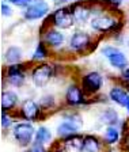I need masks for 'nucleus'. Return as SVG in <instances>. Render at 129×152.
Masks as SVG:
<instances>
[{
	"instance_id": "6e6552de",
	"label": "nucleus",
	"mask_w": 129,
	"mask_h": 152,
	"mask_svg": "<svg viewBox=\"0 0 129 152\" xmlns=\"http://www.w3.org/2000/svg\"><path fill=\"white\" fill-rule=\"evenodd\" d=\"M90 42H91V38L86 31H75L71 37L69 45H71V49H73V50L82 52L90 45Z\"/></svg>"
},
{
	"instance_id": "c756f323",
	"label": "nucleus",
	"mask_w": 129,
	"mask_h": 152,
	"mask_svg": "<svg viewBox=\"0 0 129 152\" xmlns=\"http://www.w3.org/2000/svg\"><path fill=\"white\" fill-rule=\"evenodd\" d=\"M65 1H69V0H54L56 4H63V3H65Z\"/></svg>"
},
{
	"instance_id": "5701e85b",
	"label": "nucleus",
	"mask_w": 129,
	"mask_h": 152,
	"mask_svg": "<svg viewBox=\"0 0 129 152\" xmlns=\"http://www.w3.org/2000/svg\"><path fill=\"white\" fill-rule=\"evenodd\" d=\"M46 56H48L46 46H45L44 42H40L34 52V54H33V60H42V58H45Z\"/></svg>"
},
{
	"instance_id": "f257e3e1",
	"label": "nucleus",
	"mask_w": 129,
	"mask_h": 152,
	"mask_svg": "<svg viewBox=\"0 0 129 152\" xmlns=\"http://www.w3.org/2000/svg\"><path fill=\"white\" fill-rule=\"evenodd\" d=\"M102 53L106 57L111 66L118 68V69H125L128 66V58L118 48L114 46H105L102 49Z\"/></svg>"
},
{
	"instance_id": "9b49d317",
	"label": "nucleus",
	"mask_w": 129,
	"mask_h": 152,
	"mask_svg": "<svg viewBox=\"0 0 129 152\" xmlns=\"http://www.w3.org/2000/svg\"><path fill=\"white\" fill-rule=\"evenodd\" d=\"M38 113H40V107H38V104L35 103L34 101L29 99V101L23 102V104H22V114H23V117H25L26 120H29V121L37 120Z\"/></svg>"
},
{
	"instance_id": "bb28decb",
	"label": "nucleus",
	"mask_w": 129,
	"mask_h": 152,
	"mask_svg": "<svg viewBox=\"0 0 129 152\" xmlns=\"http://www.w3.org/2000/svg\"><path fill=\"white\" fill-rule=\"evenodd\" d=\"M1 125H3V128H10L11 126V120H10L8 117H6V114L1 115Z\"/></svg>"
},
{
	"instance_id": "1a4fd4ad",
	"label": "nucleus",
	"mask_w": 129,
	"mask_h": 152,
	"mask_svg": "<svg viewBox=\"0 0 129 152\" xmlns=\"http://www.w3.org/2000/svg\"><path fill=\"white\" fill-rule=\"evenodd\" d=\"M7 77H8L10 84L15 86V87H21L25 83V73L22 71L21 65H11L8 66L7 71Z\"/></svg>"
},
{
	"instance_id": "f3484780",
	"label": "nucleus",
	"mask_w": 129,
	"mask_h": 152,
	"mask_svg": "<svg viewBox=\"0 0 129 152\" xmlns=\"http://www.w3.org/2000/svg\"><path fill=\"white\" fill-rule=\"evenodd\" d=\"M18 102V95L12 91H4L1 94V109L3 110H10Z\"/></svg>"
},
{
	"instance_id": "a211bd4d",
	"label": "nucleus",
	"mask_w": 129,
	"mask_h": 152,
	"mask_svg": "<svg viewBox=\"0 0 129 152\" xmlns=\"http://www.w3.org/2000/svg\"><path fill=\"white\" fill-rule=\"evenodd\" d=\"M82 152H99V142L94 136H86Z\"/></svg>"
},
{
	"instance_id": "aec40b11",
	"label": "nucleus",
	"mask_w": 129,
	"mask_h": 152,
	"mask_svg": "<svg viewBox=\"0 0 129 152\" xmlns=\"http://www.w3.org/2000/svg\"><path fill=\"white\" fill-rule=\"evenodd\" d=\"M99 120H101L102 124H106V125L111 126V125L117 124V120H118V114L116 113V110H111V109H109V110H105L103 113L101 114Z\"/></svg>"
},
{
	"instance_id": "4be33fe9",
	"label": "nucleus",
	"mask_w": 129,
	"mask_h": 152,
	"mask_svg": "<svg viewBox=\"0 0 129 152\" xmlns=\"http://www.w3.org/2000/svg\"><path fill=\"white\" fill-rule=\"evenodd\" d=\"M103 137H105V141H106L107 144H114V142H117L118 137H120V133H118V130H117L114 126H109L106 130H105Z\"/></svg>"
},
{
	"instance_id": "2eb2a0df",
	"label": "nucleus",
	"mask_w": 129,
	"mask_h": 152,
	"mask_svg": "<svg viewBox=\"0 0 129 152\" xmlns=\"http://www.w3.org/2000/svg\"><path fill=\"white\" fill-rule=\"evenodd\" d=\"M110 99H113L116 103H118L120 106H126L129 102V94L126 91H124L120 87H114L110 90Z\"/></svg>"
},
{
	"instance_id": "b1692460",
	"label": "nucleus",
	"mask_w": 129,
	"mask_h": 152,
	"mask_svg": "<svg viewBox=\"0 0 129 152\" xmlns=\"http://www.w3.org/2000/svg\"><path fill=\"white\" fill-rule=\"evenodd\" d=\"M10 3H12L14 6H18V7H27L32 4L33 0H8Z\"/></svg>"
},
{
	"instance_id": "2f4dec72",
	"label": "nucleus",
	"mask_w": 129,
	"mask_h": 152,
	"mask_svg": "<svg viewBox=\"0 0 129 152\" xmlns=\"http://www.w3.org/2000/svg\"><path fill=\"white\" fill-rule=\"evenodd\" d=\"M54 152H63V151H54Z\"/></svg>"
},
{
	"instance_id": "4468645a",
	"label": "nucleus",
	"mask_w": 129,
	"mask_h": 152,
	"mask_svg": "<svg viewBox=\"0 0 129 152\" xmlns=\"http://www.w3.org/2000/svg\"><path fill=\"white\" fill-rule=\"evenodd\" d=\"M83 141L84 139L78 134H72V136H68L65 139V149L68 152H82L83 148Z\"/></svg>"
},
{
	"instance_id": "412c9836",
	"label": "nucleus",
	"mask_w": 129,
	"mask_h": 152,
	"mask_svg": "<svg viewBox=\"0 0 129 152\" xmlns=\"http://www.w3.org/2000/svg\"><path fill=\"white\" fill-rule=\"evenodd\" d=\"M52 140V133L51 130L45 126H40L38 130L35 132V141L40 144H45V142L51 141Z\"/></svg>"
},
{
	"instance_id": "72a5a7b5",
	"label": "nucleus",
	"mask_w": 129,
	"mask_h": 152,
	"mask_svg": "<svg viewBox=\"0 0 129 152\" xmlns=\"http://www.w3.org/2000/svg\"><path fill=\"white\" fill-rule=\"evenodd\" d=\"M128 44H129V42H128Z\"/></svg>"
},
{
	"instance_id": "9d476101",
	"label": "nucleus",
	"mask_w": 129,
	"mask_h": 152,
	"mask_svg": "<svg viewBox=\"0 0 129 152\" xmlns=\"http://www.w3.org/2000/svg\"><path fill=\"white\" fill-rule=\"evenodd\" d=\"M72 10V14H73V18H75V22L76 23H84L88 20L90 15H91V10L86 7L84 4L82 3H78L75 4L73 7H71Z\"/></svg>"
},
{
	"instance_id": "473e14b6",
	"label": "nucleus",
	"mask_w": 129,
	"mask_h": 152,
	"mask_svg": "<svg viewBox=\"0 0 129 152\" xmlns=\"http://www.w3.org/2000/svg\"><path fill=\"white\" fill-rule=\"evenodd\" d=\"M128 26H129V20H128Z\"/></svg>"
},
{
	"instance_id": "393cba45",
	"label": "nucleus",
	"mask_w": 129,
	"mask_h": 152,
	"mask_svg": "<svg viewBox=\"0 0 129 152\" xmlns=\"http://www.w3.org/2000/svg\"><path fill=\"white\" fill-rule=\"evenodd\" d=\"M1 14H3L4 16H11L12 15V10H11V7L7 6L6 3L1 4Z\"/></svg>"
},
{
	"instance_id": "cd10ccee",
	"label": "nucleus",
	"mask_w": 129,
	"mask_h": 152,
	"mask_svg": "<svg viewBox=\"0 0 129 152\" xmlns=\"http://www.w3.org/2000/svg\"><path fill=\"white\" fill-rule=\"evenodd\" d=\"M107 3H110V4H113V6H120V3L122 1V0H106Z\"/></svg>"
},
{
	"instance_id": "f8f14e48",
	"label": "nucleus",
	"mask_w": 129,
	"mask_h": 152,
	"mask_svg": "<svg viewBox=\"0 0 129 152\" xmlns=\"http://www.w3.org/2000/svg\"><path fill=\"white\" fill-rule=\"evenodd\" d=\"M65 99L69 104H79L83 102V92L76 84L69 86L65 92Z\"/></svg>"
},
{
	"instance_id": "ddd939ff",
	"label": "nucleus",
	"mask_w": 129,
	"mask_h": 152,
	"mask_svg": "<svg viewBox=\"0 0 129 152\" xmlns=\"http://www.w3.org/2000/svg\"><path fill=\"white\" fill-rule=\"evenodd\" d=\"M44 41H45V44L52 48H59L64 42V34H61L57 30H48L44 37Z\"/></svg>"
},
{
	"instance_id": "0eeeda50",
	"label": "nucleus",
	"mask_w": 129,
	"mask_h": 152,
	"mask_svg": "<svg viewBox=\"0 0 129 152\" xmlns=\"http://www.w3.org/2000/svg\"><path fill=\"white\" fill-rule=\"evenodd\" d=\"M102 83H103V79L98 72H90L86 76H83L82 79L83 90L86 92H90V94L99 91V88L102 87Z\"/></svg>"
},
{
	"instance_id": "a878e982",
	"label": "nucleus",
	"mask_w": 129,
	"mask_h": 152,
	"mask_svg": "<svg viewBox=\"0 0 129 152\" xmlns=\"http://www.w3.org/2000/svg\"><path fill=\"white\" fill-rule=\"evenodd\" d=\"M27 152H45V149H44V147H42V144H40V142H35L34 145L29 149Z\"/></svg>"
},
{
	"instance_id": "39448f33",
	"label": "nucleus",
	"mask_w": 129,
	"mask_h": 152,
	"mask_svg": "<svg viewBox=\"0 0 129 152\" xmlns=\"http://www.w3.org/2000/svg\"><path fill=\"white\" fill-rule=\"evenodd\" d=\"M118 25L114 18H111L110 15L106 14H99V15L94 16L91 19V27L97 31H102V33H107L111 30H116V26Z\"/></svg>"
},
{
	"instance_id": "dca6fc26",
	"label": "nucleus",
	"mask_w": 129,
	"mask_h": 152,
	"mask_svg": "<svg viewBox=\"0 0 129 152\" xmlns=\"http://www.w3.org/2000/svg\"><path fill=\"white\" fill-rule=\"evenodd\" d=\"M80 129V128L78 126V125H75V124L72 122V121H69L65 118V121H64L63 124H61L60 126L57 128V132H59V134L60 136H72V134H76V132Z\"/></svg>"
},
{
	"instance_id": "7c9ffc66",
	"label": "nucleus",
	"mask_w": 129,
	"mask_h": 152,
	"mask_svg": "<svg viewBox=\"0 0 129 152\" xmlns=\"http://www.w3.org/2000/svg\"><path fill=\"white\" fill-rule=\"evenodd\" d=\"M126 110L129 111V102H128V104H126Z\"/></svg>"
},
{
	"instance_id": "c85d7f7f",
	"label": "nucleus",
	"mask_w": 129,
	"mask_h": 152,
	"mask_svg": "<svg viewBox=\"0 0 129 152\" xmlns=\"http://www.w3.org/2000/svg\"><path fill=\"white\" fill-rule=\"evenodd\" d=\"M122 76L125 77V80H128V82H129V68H125V69H124Z\"/></svg>"
},
{
	"instance_id": "f03ea898",
	"label": "nucleus",
	"mask_w": 129,
	"mask_h": 152,
	"mask_svg": "<svg viewBox=\"0 0 129 152\" xmlns=\"http://www.w3.org/2000/svg\"><path fill=\"white\" fill-rule=\"evenodd\" d=\"M34 134H35L34 128L30 124L21 122L16 124L15 128H14V136H15L16 141H18V144L21 147H27L32 142V139Z\"/></svg>"
},
{
	"instance_id": "20e7f679",
	"label": "nucleus",
	"mask_w": 129,
	"mask_h": 152,
	"mask_svg": "<svg viewBox=\"0 0 129 152\" xmlns=\"http://www.w3.org/2000/svg\"><path fill=\"white\" fill-rule=\"evenodd\" d=\"M52 22L56 27L59 28H69L75 23V18H73L72 10L71 8H60L56 12L52 14Z\"/></svg>"
},
{
	"instance_id": "6ab92c4d",
	"label": "nucleus",
	"mask_w": 129,
	"mask_h": 152,
	"mask_svg": "<svg viewBox=\"0 0 129 152\" xmlns=\"http://www.w3.org/2000/svg\"><path fill=\"white\" fill-rule=\"evenodd\" d=\"M22 58V50L18 46H10L6 52V61L10 64H15Z\"/></svg>"
},
{
	"instance_id": "423d86ee",
	"label": "nucleus",
	"mask_w": 129,
	"mask_h": 152,
	"mask_svg": "<svg viewBox=\"0 0 129 152\" xmlns=\"http://www.w3.org/2000/svg\"><path fill=\"white\" fill-rule=\"evenodd\" d=\"M49 11V4L44 0H37L30 6H27L25 11V18L29 20H34V19H40L45 16Z\"/></svg>"
},
{
	"instance_id": "7ed1b4c3",
	"label": "nucleus",
	"mask_w": 129,
	"mask_h": 152,
	"mask_svg": "<svg viewBox=\"0 0 129 152\" xmlns=\"http://www.w3.org/2000/svg\"><path fill=\"white\" fill-rule=\"evenodd\" d=\"M53 76V66L49 64H40L33 69L32 79L37 87H44Z\"/></svg>"
}]
</instances>
